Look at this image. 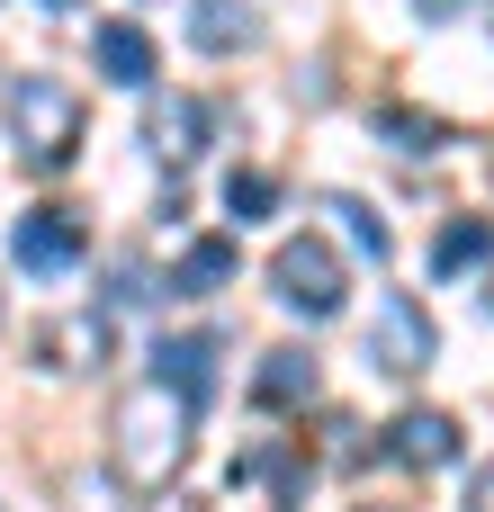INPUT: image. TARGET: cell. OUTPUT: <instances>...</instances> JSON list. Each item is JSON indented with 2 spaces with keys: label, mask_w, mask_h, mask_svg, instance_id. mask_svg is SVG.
Masks as SVG:
<instances>
[{
  "label": "cell",
  "mask_w": 494,
  "mask_h": 512,
  "mask_svg": "<svg viewBox=\"0 0 494 512\" xmlns=\"http://www.w3.org/2000/svg\"><path fill=\"white\" fill-rule=\"evenodd\" d=\"M189 414H198V405L171 396L162 378H144V387L117 396V414H108V468H117L126 495L180 486V468H189Z\"/></svg>",
  "instance_id": "6da1fadb"
},
{
  "label": "cell",
  "mask_w": 494,
  "mask_h": 512,
  "mask_svg": "<svg viewBox=\"0 0 494 512\" xmlns=\"http://www.w3.org/2000/svg\"><path fill=\"white\" fill-rule=\"evenodd\" d=\"M81 90L72 81H54V72H18L9 81V144H18V162L27 171H72V153H81Z\"/></svg>",
  "instance_id": "7a4b0ae2"
},
{
  "label": "cell",
  "mask_w": 494,
  "mask_h": 512,
  "mask_svg": "<svg viewBox=\"0 0 494 512\" xmlns=\"http://www.w3.org/2000/svg\"><path fill=\"white\" fill-rule=\"evenodd\" d=\"M270 288H279V306H297L306 324L342 315V297H351V279H342V252H333L324 234H288V243L270 252Z\"/></svg>",
  "instance_id": "3957f363"
},
{
  "label": "cell",
  "mask_w": 494,
  "mask_h": 512,
  "mask_svg": "<svg viewBox=\"0 0 494 512\" xmlns=\"http://www.w3.org/2000/svg\"><path fill=\"white\" fill-rule=\"evenodd\" d=\"M441 360V333L423 315V297H378V324H369V369L387 378H423Z\"/></svg>",
  "instance_id": "277c9868"
},
{
  "label": "cell",
  "mask_w": 494,
  "mask_h": 512,
  "mask_svg": "<svg viewBox=\"0 0 494 512\" xmlns=\"http://www.w3.org/2000/svg\"><path fill=\"white\" fill-rule=\"evenodd\" d=\"M9 252H18V270L63 279V270L90 252V234H81V216H63V207H27V216L9 225Z\"/></svg>",
  "instance_id": "5b68a950"
},
{
  "label": "cell",
  "mask_w": 494,
  "mask_h": 512,
  "mask_svg": "<svg viewBox=\"0 0 494 512\" xmlns=\"http://www.w3.org/2000/svg\"><path fill=\"white\" fill-rule=\"evenodd\" d=\"M459 450H468V432H459L441 405H414V414L387 423V459H396V468H423V477H432V468H450Z\"/></svg>",
  "instance_id": "8992f818"
},
{
  "label": "cell",
  "mask_w": 494,
  "mask_h": 512,
  "mask_svg": "<svg viewBox=\"0 0 494 512\" xmlns=\"http://www.w3.org/2000/svg\"><path fill=\"white\" fill-rule=\"evenodd\" d=\"M144 144H153L171 171H180V162H198V153H207V108H198L189 90H162V99L144 108Z\"/></svg>",
  "instance_id": "52a82bcc"
},
{
  "label": "cell",
  "mask_w": 494,
  "mask_h": 512,
  "mask_svg": "<svg viewBox=\"0 0 494 512\" xmlns=\"http://www.w3.org/2000/svg\"><path fill=\"white\" fill-rule=\"evenodd\" d=\"M90 54H99V72H108L117 90H144V81H153V36H144L135 18H99V27H90Z\"/></svg>",
  "instance_id": "ba28073f"
},
{
  "label": "cell",
  "mask_w": 494,
  "mask_h": 512,
  "mask_svg": "<svg viewBox=\"0 0 494 512\" xmlns=\"http://www.w3.org/2000/svg\"><path fill=\"white\" fill-rule=\"evenodd\" d=\"M153 378H162L171 396L207 405V396H216V342H207V333H171V342L153 351Z\"/></svg>",
  "instance_id": "9c48e42d"
},
{
  "label": "cell",
  "mask_w": 494,
  "mask_h": 512,
  "mask_svg": "<svg viewBox=\"0 0 494 512\" xmlns=\"http://www.w3.org/2000/svg\"><path fill=\"white\" fill-rule=\"evenodd\" d=\"M189 36H198V54H243V45H261V9L252 0H198Z\"/></svg>",
  "instance_id": "30bf717a"
},
{
  "label": "cell",
  "mask_w": 494,
  "mask_h": 512,
  "mask_svg": "<svg viewBox=\"0 0 494 512\" xmlns=\"http://www.w3.org/2000/svg\"><path fill=\"white\" fill-rule=\"evenodd\" d=\"M234 477H270V495H279L288 512L306 504V486H315V468H306V450H297V441H279V432H270V441H261V450H252V459H243Z\"/></svg>",
  "instance_id": "8fae6325"
},
{
  "label": "cell",
  "mask_w": 494,
  "mask_h": 512,
  "mask_svg": "<svg viewBox=\"0 0 494 512\" xmlns=\"http://www.w3.org/2000/svg\"><path fill=\"white\" fill-rule=\"evenodd\" d=\"M252 396H261L270 414L306 405V396H315V360H306V351H261V378H252Z\"/></svg>",
  "instance_id": "7c38bea8"
},
{
  "label": "cell",
  "mask_w": 494,
  "mask_h": 512,
  "mask_svg": "<svg viewBox=\"0 0 494 512\" xmlns=\"http://www.w3.org/2000/svg\"><path fill=\"white\" fill-rule=\"evenodd\" d=\"M225 279H234V234L189 243V252H180V270H171V288H180V297H216Z\"/></svg>",
  "instance_id": "4fadbf2b"
},
{
  "label": "cell",
  "mask_w": 494,
  "mask_h": 512,
  "mask_svg": "<svg viewBox=\"0 0 494 512\" xmlns=\"http://www.w3.org/2000/svg\"><path fill=\"white\" fill-rule=\"evenodd\" d=\"M486 252H494V225H486V216H459V225H441V243H432V270H441V279H459V270H477Z\"/></svg>",
  "instance_id": "5bb4252c"
},
{
  "label": "cell",
  "mask_w": 494,
  "mask_h": 512,
  "mask_svg": "<svg viewBox=\"0 0 494 512\" xmlns=\"http://www.w3.org/2000/svg\"><path fill=\"white\" fill-rule=\"evenodd\" d=\"M378 135H396V153H441L450 144V126L423 117V108H378Z\"/></svg>",
  "instance_id": "9a60e30c"
},
{
  "label": "cell",
  "mask_w": 494,
  "mask_h": 512,
  "mask_svg": "<svg viewBox=\"0 0 494 512\" xmlns=\"http://www.w3.org/2000/svg\"><path fill=\"white\" fill-rule=\"evenodd\" d=\"M270 207H279V180H270V171H234V180H225V216H234V225H261Z\"/></svg>",
  "instance_id": "2e32d148"
},
{
  "label": "cell",
  "mask_w": 494,
  "mask_h": 512,
  "mask_svg": "<svg viewBox=\"0 0 494 512\" xmlns=\"http://www.w3.org/2000/svg\"><path fill=\"white\" fill-rule=\"evenodd\" d=\"M333 216H342V225H351V243H360V252H378V261H387V252H396V234H387V225H378V216H369V207H360V198H333Z\"/></svg>",
  "instance_id": "e0dca14e"
},
{
  "label": "cell",
  "mask_w": 494,
  "mask_h": 512,
  "mask_svg": "<svg viewBox=\"0 0 494 512\" xmlns=\"http://www.w3.org/2000/svg\"><path fill=\"white\" fill-rule=\"evenodd\" d=\"M468 512H494V459L477 468V486H468Z\"/></svg>",
  "instance_id": "ac0fdd59"
},
{
  "label": "cell",
  "mask_w": 494,
  "mask_h": 512,
  "mask_svg": "<svg viewBox=\"0 0 494 512\" xmlns=\"http://www.w3.org/2000/svg\"><path fill=\"white\" fill-rule=\"evenodd\" d=\"M459 9H468V0H423V18H432V27H441V18H459Z\"/></svg>",
  "instance_id": "d6986e66"
},
{
  "label": "cell",
  "mask_w": 494,
  "mask_h": 512,
  "mask_svg": "<svg viewBox=\"0 0 494 512\" xmlns=\"http://www.w3.org/2000/svg\"><path fill=\"white\" fill-rule=\"evenodd\" d=\"M45 9H72V0H45Z\"/></svg>",
  "instance_id": "ffe728a7"
},
{
  "label": "cell",
  "mask_w": 494,
  "mask_h": 512,
  "mask_svg": "<svg viewBox=\"0 0 494 512\" xmlns=\"http://www.w3.org/2000/svg\"><path fill=\"white\" fill-rule=\"evenodd\" d=\"M369 512H396V504H369Z\"/></svg>",
  "instance_id": "44dd1931"
}]
</instances>
